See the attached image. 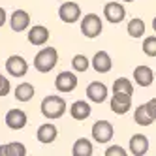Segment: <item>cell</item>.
Here are the masks:
<instances>
[{"label": "cell", "mask_w": 156, "mask_h": 156, "mask_svg": "<svg viewBox=\"0 0 156 156\" xmlns=\"http://www.w3.org/2000/svg\"><path fill=\"white\" fill-rule=\"evenodd\" d=\"M57 64H58V51L55 49V47H43V49H40V53L34 57V68L40 73L51 72Z\"/></svg>", "instance_id": "obj_1"}, {"label": "cell", "mask_w": 156, "mask_h": 156, "mask_svg": "<svg viewBox=\"0 0 156 156\" xmlns=\"http://www.w3.org/2000/svg\"><path fill=\"white\" fill-rule=\"evenodd\" d=\"M66 113V102L60 96H45L41 100V115L45 119H60Z\"/></svg>", "instance_id": "obj_2"}, {"label": "cell", "mask_w": 156, "mask_h": 156, "mask_svg": "<svg viewBox=\"0 0 156 156\" xmlns=\"http://www.w3.org/2000/svg\"><path fill=\"white\" fill-rule=\"evenodd\" d=\"M104 30V23L102 19H100V15L96 13H87L83 19H81V34L85 38H98L100 34H102Z\"/></svg>", "instance_id": "obj_3"}, {"label": "cell", "mask_w": 156, "mask_h": 156, "mask_svg": "<svg viewBox=\"0 0 156 156\" xmlns=\"http://www.w3.org/2000/svg\"><path fill=\"white\" fill-rule=\"evenodd\" d=\"M115 136L113 124L109 120H96L92 124V139L96 143H109Z\"/></svg>", "instance_id": "obj_4"}, {"label": "cell", "mask_w": 156, "mask_h": 156, "mask_svg": "<svg viewBox=\"0 0 156 156\" xmlns=\"http://www.w3.org/2000/svg\"><path fill=\"white\" fill-rule=\"evenodd\" d=\"M58 17L62 23H68V25H73L81 19V8L77 2H64L60 8H58Z\"/></svg>", "instance_id": "obj_5"}, {"label": "cell", "mask_w": 156, "mask_h": 156, "mask_svg": "<svg viewBox=\"0 0 156 156\" xmlns=\"http://www.w3.org/2000/svg\"><path fill=\"white\" fill-rule=\"evenodd\" d=\"M104 17L113 25H119L126 19V8L120 2H107L104 8Z\"/></svg>", "instance_id": "obj_6"}, {"label": "cell", "mask_w": 156, "mask_h": 156, "mask_svg": "<svg viewBox=\"0 0 156 156\" xmlns=\"http://www.w3.org/2000/svg\"><path fill=\"white\" fill-rule=\"evenodd\" d=\"M132 107V94L126 92H113L111 98V111L115 115H126Z\"/></svg>", "instance_id": "obj_7"}, {"label": "cell", "mask_w": 156, "mask_h": 156, "mask_svg": "<svg viewBox=\"0 0 156 156\" xmlns=\"http://www.w3.org/2000/svg\"><path fill=\"white\" fill-rule=\"evenodd\" d=\"M27 122H28V117L25 111H21V109H9L8 113H6V126L9 130H23L27 126Z\"/></svg>", "instance_id": "obj_8"}, {"label": "cell", "mask_w": 156, "mask_h": 156, "mask_svg": "<svg viewBox=\"0 0 156 156\" xmlns=\"http://www.w3.org/2000/svg\"><path fill=\"white\" fill-rule=\"evenodd\" d=\"M55 87L60 92H73L77 88V75L72 72H60L55 79Z\"/></svg>", "instance_id": "obj_9"}, {"label": "cell", "mask_w": 156, "mask_h": 156, "mask_svg": "<svg viewBox=\"0 0 156 156\" xmlns=\"http://www.w3.org/2000/svg\"><path fill=\"white\" fill-rule=\"evenodd\" d=\"M6 70L9 75L13 77H23L27 72H28V64L23 57H19V55H13V57H9L6 60Z\"/></svg>", "instance_id": "obj_10"}, {"label": "cell", "mask_w": 156, "mask_h": 156, "mask_svg": "<svg viewBox=\"0 0 156 156\" xmlns=\"http://www.w3.org/2000/svg\"><path fill=\"white\" fill-rule=\"evenodd\" d=\"M9 27L13 32H25V28L30 27V15L25 9H15L9 17Z\"/></svg>", "instance_id": "obj_11"}, {"label": "cell", "mask_w": 156, "mask_h": 156, "mask_svg": "<svg viewBox=\"0 0 156 156\" xmlns=\"http://www.w3.org/2000/svg\"><path fill=\"white\" fill-rule=\"evenodd\" d=\"M87 98L94 104H102L107 100V87L100 81H92L87 87Z\"/></svg>", "instance_id": "obj_12"}, {"label": "cell", "mask_w": 156, "mask_h": 156, "mask_svg": "<svg viewBox=\"0 0 156 156\" xmlns=\"http://www.w3.org/2000/svg\"><path fill=\"white\" fill-rule=\"evenodd\" d=\"M149 152V139L143 133H133L130 137V154L133 156H145Z\"/></svg>", "instance_id": "obj_13"}, {"label": "cell", "mask_w": 156, "mask_h": 156, "mask_svg": "<svg viewBox=\"0 0 156 156\" xmlns=\"http://www.w3.org/2000/svg\"><path fill=\"white\" fill-rule=\"evenodd\" d=\"M92 68L98 73H107V72H111V68H113V60H111V57H109L107 51H98L94 55Z\"/></svg>", "instance_id": "obj_14"}, {"label": "cell", "mask_w": 156, "mask_h": 156, "mask_svg": "<svg viewBox=\"0 0 156 156\" xmlns=\"http://www.w3.org/2000/svg\"><path fill=\"white\" fill-rule=\"evenodd\" d=\"M133 81H136L139 87H151L152 81H154V72L152 68H149V66H136V70H133Z\"/></svg>", "instance_id": "obj_15"}, {"label": "cell", "mask_w": 156, "mask_h": 156, "mask_svg": "<svg viewBox=\"0 0 156 156\" xmlns=\"http://www.w3.org/2000/svg\"><path fill=\"white\" fill-rule=\"evenodd\" d=\"M36 137H38L40 143L49 145V143H53L55 139L58 137V130H57V126H55V124H51V122H45V124H41V126L38 128Z\"/></svg>", "instance_id": "obj_16"}, {"label": "cell", "mask_w": 156, "mask_h": 156, "mask_svg": "<svg viewBox=\"0 0 156 156\" xmlns=\"http://www.w3.org/2000/svg\"><path fill=\"white\" fill-rule=\"evenodd\" d=\"M49 28H45L43 25H36L28 30V41L32 45H43L49 41Z\"/></svg>", "instance_id": "obj_17"}, {"label": "cell", "mask_w": 156, "mask_h": 156, "mask_svg": "<svg viewBox=\"0 0 156 156\" xmlns=\"http://www.w3.org/2000/svg\"><path fill=\"white\" fill-rule=\"evenodd\" d=\"M92 113V107L88 102H85V100H77V102H73L70 105V115L75 119V120H85L88 119Z\"/></svg>", "instance_id": "obj_18"}, {"label": "cell", "mask_w": 156, "mask_h": 156, "mask_svg": "<svg viewBox=\"0 0 156 156\" xmlns=\"http://www.w3.org/2000/svg\"><path fill=\"white\" fill-rule=\"evenodd\" d=\"M133 120H136V124H139V126H151L154 122V117L147 109V104L136 107V111H133Z\"/></svg>", "instance_id": "obj_19"}, {"label": "cell", "mask_w": 156, "mask_h": 156, "mask_svg": "<svg viewBox=\"0 0 156 156\" xmlns=\"http://www.w3.org/2000/svg\"><path fill=\"white\" fill-rule=\"evenodd\" d=\"M0 156H27V149H25V145L19 143V141L0 145Z\"/></svg>", "instance_id": "obj_20"}, {"label": "cell", "mask_w": 156, "mask_h": 156, "mask_svg": "<svg viewBox=\"0 0 156 156\" xmlns=\"http://www.w3.org/2000/svg\"><path fill=\"white\" fill-rule=\"evenodd\" d=\"M126 30H128V36H130V38H143V36H145V21H143L141 17L130 19Z\"/></svg>", "instance_id": "obj_21"}, {"label": "cell", "mask_w": 156, "mask_h": 156, "mask_svg": "<svg viewBox=\"0 0 156 156\" xmlns=\"http://www.w3.org/2000/svg\"><path fill=\"white\" fill-rule=\"evenodd\" d=\"M72 154L73 156H90L92 154V143L87 137H79L72 147Z\"/></svg>", "instance_id": "obj_22"}, {"label": "cell", "mask_w": 156, "mask_h": 156, "mask_svg": "<svg viewBox=\"0 0 156 156\" xmlns=\"http://www.w3.org/2000/svg\"><path fill=\"white\" fill-rule=\"evenodd\" d=\"M34 94H36V90L30 83H21L15 88V98L19 102H30V100L34 98Z\"/></svg>", "instance_id": "obj_23"}, {"label": "cell", "mask_w": 156, "mask_h": 156, "mask_svg": "<svg viewBox=\"0 0 156 156\" xmlns=\"http://www.w3.org/2000/svg\"><path fill=\"white\" fill-rule=\"evenodd\" d=\"M113 92H126L133 96V85L128 77H117L113 81Z\"/></svg>", "instance_id": "obj_24"}, {"label": "cell", "mask_w": 156, "mask_h": 156, "mask_svg": "<svg viewBox=\"0 0 156 156\" xmlns=\"http://www.w3.org/2000/svg\"><path fill=\"white\" fill-rule=\"evenodd\" d=\"M88 66H90V62H88V58L85 57V55H75V57L72 58V68H73V72L83 73V72L88 70Z\"/></svg>", "instance_id": "obj_25"}, {"label": "cell", "mask_w": 156, "mask_h": 156, "mask_svg": "<svg viewBox=\"0 0 156 156\" xmlns=\"http://www.w3.org/2000/svg\"><path fill=\"white\" fill-rule=\"evenodd\" d=\"M143 53L147 57H156V36H147L143 41Z\"/></svg>", "instance_id": "obj_26"}, {"label": "cell", "mask_w": 156, "mask_h": 156, "mask_svg": "<svg viewBox=\"0 0 156 156\" xmlns=\"http://www.w3.org/2000/svg\"><path fill=\"white\" fill-rule=\"evenodd\" d=\"M126 154L128 152L122 147H119V145H111V147L105 149V156H126Z\"/></svg>", "instance_id": "obj_27"}, {"label": "cell", "mask_w": 156, "mask_h": 156, "mask_svg": "<svg viewBox=\"0 0 156 156\" xmlns=\"http://www.w3.org/2000/svg\"><path fill=\"white\" fill-rule=\"evenodd\" d=\"M9 88H12V87H9L8 77L0 73V98H2V96H6V94H9Z\"/></svg>", "instance_id": "obj_28"}, {"label": "cell", "mask_w": 156, "mask_h": 156, "mask_svg": "<svg viewBox=\"0 0 156 156\" xmlns=\"http://www.w3.org/2000/svg\"><path fill=\"white\" fill-rule=\"evenodd\" d=\"M147 109L151 111V115L156 120V98H152V100H149V102H147Z\"/></svg>", "instance_id": "obj_29"}, {"label": "cell", "mask_w": 156, "mask_h": 156, "mask_svg": "<svg viewBox=\"0 0 156 156\" xmlns=\"http://www.w3.org/2000/svg\"><path fill=\"white\" fill-rule=\"evenodd\" d=\"M4 23H6V9L0 8V27H4Z\"/></svg>", "instance_id": "obj_30"}, {"label": "cell", "mask_w": 156, "mask_h": 156, "mask_svg": "<svg viewBox=\"0 0 156 156\" xmlns=\"http://www.w3.org/2000/svg\"><path fill=\"white\" fill-rule=\"evenodd\" d=\"M152 30H154V32H156V17H154V19H152Z\"/></svg>", "instance_id": "obj_31"}, {"label": "cell", "mask_w": 156, "mask_h": 156, "mask_svg": "<svg viewBox=\"0 0 156 156\" xmlns=\"http://www.w3.org/2000/svg\"><path fill=\"white\" fill-rule=\"evenodd\" d=\"M122 2H133V0H122Z\"/></svg>", "instance_id": "obj_32"}]
</instances>
